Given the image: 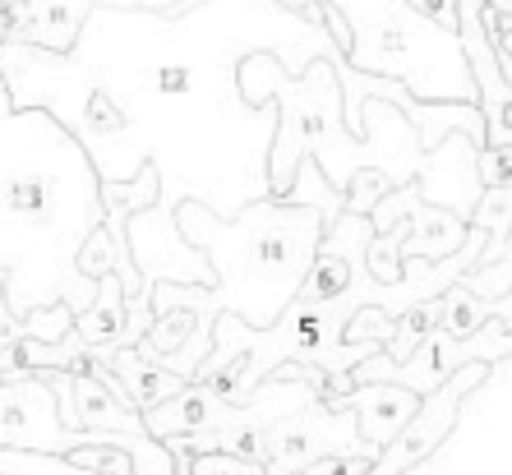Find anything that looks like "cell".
Segmentation results:
<instances>
[{
	"label": "cell",
	"mask_w": 512,
	"mask_h": 475,
	"mask_svg": "<svg viewBox=\"0 0 512 475\" xmlns=\"http://www.w3.org/2000/svg\"><path fill=\"white\" fill-rule=\"evenodd\" d=\"M176 236L185 245L208 250V268H213L217 286H176L157 282L153 300L167 305H185L199 323V342L213 346V323L236 319L245 328L268 333L282 319L291 300L300 296V286L314 268L323 240V213L319 208H300V203L263 199L250 203L236 222H217L208 203H180L176 213Z\"/></svg>",
	"instance_id": "1"
},
{
	"label": "cell",
	"mask_w": 512,
	"mask_h": 475,
	"mask_svg": "<svg viewBox=\"0 0 512 475\" xmlns=\"http://www.w3.org/2000/svg\"><path fill=\"white\" fill-rule=\"evenodd\" d=\"M236 88L250 107L263 102H282V130H277V148H273V167H268V199H286L291 180H296L300 162L319 153L323 157V180L333 185L346 199L351 180L360 176L356 143L342 134L337 125V111H342V79H333V56H314V65L305 70V79H291V74L277 65L273 56L250 51V56L236 65Z\"/></svg>",
	"instance_id": "2"
},
{
	"label": "cell",
	"mask_w": 512,
	"mask_h": 475,
	"mask_svg": "<svg viewBox=\"0 0 512 475\" xmlns=\"http://www.w3.org/2000/svg\"><path fill=\"white\" fill-rule=\"evenodd\" d=\"M489 374H494L489 365H462L457 374H448L429 397H420V411L406 420V429L379 452V462L365 475H411L416 466H425L429 457L448 443L457 416H462V402L485 388Z\"/></svg>",
	"instance_id": "3"
},
{
	"label": "cell",
	"mask_w": 512,
	"mask_h": 475,
	"mask_svg": "<svg viewBox=\"0 0 512 475\" xmlns=\"http://www.w3.org/2000/svg\"><path fill=\"white\" fill-rule=\"evenodd\" d=\"M323 457H379V448L360 439L346 411H328L323 402H310L263 439V475H300Z\"/></svg>",
	"instance_id": "4"
},
{
	"label": "cell",
	"mask_w": 512,
	"mask_h": 475,
	"mask_svg": "<svg viewBox=\"0 0 512 475\" xmlns=\"http://www.w3.org/2000/svg\"><path fill=\"white\" fill-rule=\"evenodd\" d=\"M457 47L476 84V111L485 120V148H512V84L503 79L485 0H457Z\"/></svg>",
	"instance_id": "5"
},
{
	"label": "cell",
	"mask_w": 512,
	"mask_h": 475,
	"mask_svg": "<svg viewBox=\"0 0 512 475\" xmlns=\"http://www.w3.org/2000/svg\"><path fill=\"white\" fill-rule=\"evenodd\" d=\"M65 429H84V434H120V439H148L143 420L120 383L111 379V369L102 360H88L79 374H70V416L60 420Z\"/></svg>",
	"instance_id": "6"
},
{
	"label": "cell",
	"mask_w": 512,
	"mask_h": 475,
	"mask_svg": "<svg viewBox=\"0 0 512 475\" xmlns=\"http://www.w3.org/2000/svg\"><path fill=\"white\" fill-rule=\"evenodd\" d=\"M476 143L466 139V134H453V139H443L434 153L425 157V167H420V203L425 208H439V213L457 217V222H471L480 203V180H476Z\"/></svg>",
	"instance_id": "7"
},
{
	"label": "cell",
	"mask_w": 512,
	"mask_h": 475,
	"mask_svg": "<svg viewBox=\"0 0 512 475\" xmlns=\"http://www.w3.org/2000/svg\"><path fill=\"white\" fill-rule=\"evenodd\" d=\"M328 411H346L356 420L360 439L370 448H388L406 429V420L420 411V397L406 388H393V383H356L351 392H337V397H323Z\"/></svg>",
	"instance_id": "8"
},
{
	"label": "cell",
	"mask_w": 512,
	"mask_h": 475,
	"mask_svg": "<svg viewBox=\"0 0 512 475\" xmlns=\"http://www.w3.org/2000/svg\"><path fill=\"white\" fill-rule=\"evenodd\" d=\"M240 406H231L222 392H213L208 383H185V388L162 402L157 411L143 416V434L153 443H171V439H190V434H217V429L236 425Z\"/></svg>",
	"instance_id": "9"
},
{
	"label": "cell",
	"mask_w": 512,
	"mask_h": 475,
	"mask_svg": "<svg viewBox=\"0 0 512 475\" xmlns=\"http://www.w3.org/2000/svg\"><path fill=\"white\" fill-rule=\"evenodd\" d=\"M88 0H19L10 5V42L14 47H51L56 56H65L70 47H79V24H84Z\"/></svg>",
	"instance_id": "10"
},
{
	"label": "cell",
	"mask_w": 512,
	"mask_h": 475,
	"mask_svg": "<svg viewBox=\"0 0 512 475\" xmlns=\"http://www.w3.org/2000/svg\"><path fill=\"white\" fill-rule=\"evenodd\" d=\"M383 199H388V208H402V213L411 217V240L402 245V263L406 259L439 263V259H448L453 250H462L466 226L457 222V217L439 213V208H425L420 194H416V185H397V190H388Z\"/></svg>",
	"instance_id": "11"
},
{
	"label": "cell",
	"mask_w": 512,
	"mask_h": 475,
	"mask_svg": "<svg viewBox=\"0 0 512 475\" xmlns=\"http://www.w3.org/2000/svg\"><path fill=\"white\" fill-rule=\"evenodd\" d=\"M93 360H102V365L111 369V379L120 383L125 402L139 411V420L148 416V411H157L162 402H171V397L185 388L176 374H167V369L148 365L139 351H93Z\"/></svg>",
	"instance_id": "12"
},
{
	"label": "cell",
	"mask_w": 512,
	"mask_h": 475,
	"mask_svg": "<svg viewBox=\"0 0 512 475\" xmlns=\"http://www.w3.org/2000/svg\"><path fill=\"white\" fill-rule=\"evenodd\" d=\"M74 337L88 351H125V291L116 273L97 277V296L84 314H74Z\"/></svg>",
	"instance_id": "13"
},
{
	"label": "cell",
	"mask_w": 512,
	"mask_h": 475,
	"mask_svg": "<svg viewBox=\"0 0 512 475\" xmlns=\"http://www.w3.org/2000/svg\"><path fill=\"white\" fill-rule=\"evenodd\" d=\"M476 180L480 190H512V148H480L476 153Z\"/></svg>",
	"instance_id": "14"
},
{
	"label": "cell",
	"mask_w": 512,
	"mask_h": 475,
	"mask_svg": "<svg viewBox=\"0 0 512 475\" xmlns=\"http://www.w3.org/2000/svg\"><path fill=\"white\" fill-rule=\"evenodd\" d=\"M0 475H88L60 457H28V452H0Z\"/></svg>",
	"instance_id": "15"
},
{
	"label": "cell",
	"mask_w": 512,
	"mask_h": 475,
	"mask_svg": "<svg viewBox=\"0 0 512 475\" xmlns=\"http://www.w3.org/2000/svg\"><path fill=\"white\" fill-rule=\"evenodd\" d=\"M185 475H263V466L227 457V452H203V457H190Z\"/></svg>",
	"instance_id": "16"
},
{
	"label": "cell",
	"mask_w": 512,
	"mask_h": 475,
	"mask_svg": "<svg viewBox=\"0 0 512 475\" xmlns=\"http://www.w3.org/2000/svg\"><path fill=\"white\" fill-rule=\"evenodd\" d=\"M374 462L379 457H323V462H314L310 471H300V475H365Z\"/></svg>",
	"instance_id": "17"
},
{
	"label": "cell",
	"mask_w": 512,
	"mask_h": 475,
	"mask_svg": "<svg viewBox=\"0 0 512 475\" xmlns=\"http://www.w3.org/2000/svg\"><path fill=\"white\" fill-rule=\"evenodd\" d=\"M508 222H512V217H508Z\"/></svg>",
	"instance_id": "18"
}]
</instances>
